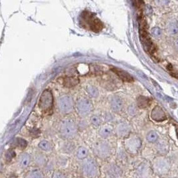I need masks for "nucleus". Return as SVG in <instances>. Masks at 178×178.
Listing matches in <instances>:
<instances>
[{
	"instance_id": "nucleus-1",
	"label": "nucleus",
	"mask_w": 178,
	"mask_h": 178,
	"mask_svg": "<svg viewBox=\"0 0 178 178\" xmlns=\"http://www.w3.org/2000/svg\"><path fill=\"white\" fill-rule=\"evenodd\" d=\"M80 24L85 28L93 32H99L103 29V25L95 15L88 11L83 12L80 15Z\"/></svg>"
},
{
	"instance_id": "nucleus-2",
	"label": "nucleus",
	"mask_w": 178,
	"mask_h": 178,
	"mask_svg": "<svg viewBox=\"0 0 178 178\" xmlns=\"http://www.w3.org/2000/svg\"><path fill=\"white\" fill-rule=\"evenodd\" d=\"M77 131L76 125L71 119H64L60 123V134L63 138H74L77 134Z\"/></svg>"
},
{
	"instance_id": "nucleus-3",
	"label": "nucleus",
	"mask_w": 178,
	"mask_h": 178,
	"mask_svg": "<svg viewBox=\"0 0 178 178\" xmlns=\"http://www.w3.org/2000/svg\"><path fill=\"white\" fill-rule=\"evenodd\" d=\"M94 154L99 158L106 160L112 155V147L107 141H102L97 142L94 146Z\"/></svg>"
},
{
	"instance_id": "nucleus-4",
	"label": "nucleus",
	"mask_w": 178,
	"mask_h": 178,
	"mask_svg": "<svg viewBox=\"0 0 178 178\" xmlns=\"http://www.w3.org/2000/svg\"><path fill=\"white\" fill-rule=\"evenodd\" d=\"M76 109L77 113L81 116H87L93 109V106L91 100L87 98H80L76 103Z\"/></svg>"
},
{
	"instance_id": "nucleus-5",
	"label": "nucleus",
	"mask_w": 178,
	"mask_h": 178,
	"mask_svg": "<svg viewBox=\"0 0 178 178\" xmlns=\"http://www.w3.org/2000/svg\"><path fill=\"white\" fill-rule=\"evenodd\" d=\"M54 97L49 90H45L41 93L38 102L39 108L44 112H48L53 107Z\"/></svg>"
},
{
	"instance_id": "nucleus-6",
	"label": "nucleus",
	"mask_w": 178,
	"mask_h": 178,
	"mask_svg": "<svg viewBox=\"0 0 178 178\" xmlns=\"http://www.w3.org/2000/svg\"><path fill=\"white\" fill-rule=\"evenodd\" d=\"M57 106L59 110L64 114L71 113L74 109V100L73 98L68 95L63 96L60 97L57 102Z\"/></svg>"
},
{
	"instance_id": "nucleus-7",
	"label": "nucleus",
	"mask_w": 178,
	"mask_h": 178,
	"mask_svg": "<svg viewBox=\"0 0 178 178\" xmlns=\"http://www.w3.org/2000/svg\"><path fill=\"white\" fill-rule=\"evenodd\" d=\"M82 171L85 176L95 177L99 175V168L96 161L92 159L87 160L82 166Z\"/></svg>"
},
{
	"instance_id": "nucleus-8",
	"label": "nucleus",
	"mask_w": 178,
	"mask_h": 178,
	"mask_svg": "<svg viewBox=\"0 0 178 178\" xmlns=\"http://www.w3.org/2000/svg\"><path fill=\"white\" fill-rule=\"evenodd\" d=\"M141 140L136 136H131L125 139L124 145L126 150L130 154H135L141 147Z\"/></svg>"
},
{
	"instance_id": "nucleus-9",
	"label": "nucleus",
	"mask_w": 178,
	"mask_h": 178,
	"mask_svg": "<svg viewBox=\"0 0 178 178\" xmlns=\"http://www.w3.org/2000/svg\"><path fill=\"white\" fill-rule=\"evenodd\" d=\"M115 132H116L117 136L119 138L126 137L130 132V127L126 123H120L116 126Z\"/></svg>"
},
{
	"instance_id": "nucleus-10",
	"label": "nucleus",
	"mask_w": 178,
	"mask_h": 178,
	"mask_svg": "<svg viewBox=\"0 0 178 178\" xmlns=\"http://www.w3.org/2000/svg\"><path fill=\"white\" fill-rule=\"evenodd\" d=\"M122 170L120 167L115 164H112L107 165L106 167V174L110 177H118L121 176Z\"/></svg>"
},
{
	"instance_id": "nucleus-11",
	"label": "nucleus",
	"mask_w": 178,
	"mask_h": 178,
	"mask_svg": "<svg viewBox=\"0 0 178 178\" xmlns=\"http://www.w3.org/2000/svg\"><path fill=\"white\" fill-rule=\"evenodd\" d=\"M110 106L113 112H119L122 109L123 107V103L121 97L117 96H114L111 98Z\"/></svg>"
},
{
	"instance_id": "nucleus-12",
	"label": "nucleus",
	"mask_w": 178,
	"mask_h": 178,
	"mask_svg": "<svg viewBox=\"0 0 178 178\" xmlns=\"http://www.w3.org/2000/svg\"><path fill=\"white\" fill-rule=\"evenodd\" d=\"M112 71L113 73H115V74H116L123 81L132 82L134 81V79L132 77V76H130L126 71H125L120 69H118V68H116V67L112 68Z\"/></svg>"
},
{
	"instance_id": "nucleus-13",
	"label": "nucleus",
	"mask_w": 178,
	"mask_h": 178,
	"mask_svg": "<svg viewBox=\"0 0 178 178\" xmlns=\"http://www.w3.org/2000/svg\"><path fill=\"white\" fill-rule=\"evenodd\" d=\"M166 30L170 35L178 34V21L175 19H170L166 25Z\"/></svg>"
},
{
	"instance_id": "nucleus-14",
	"label": "nucleus",
	"mask_w": 178,
	"mask_h": 178,
	"mask_svg": "<svg viewBox=\"0 0 178 178\" xmlns=\"http://www.w3.org/2000/svg\"><path fill=\"white\" fill-rule=\"evenodd\" d=\"M151 117L155 121H162L165 119V113L160 107H155L153 109Z\"/></svg>"
},
{
	"instance_id": "nucleus-15",
	"label": "nucleus",
	"mask_w": 178,
	"mask_h": 178,
	"mask_svg": "<svg viewBox=\"0 0 178 178\" xmlns=\"http://www.w3.org/2000/svg\"><path fill=\"white\" fill-rule=\"evenodd\" d=\"M113 127L110 125H104L99 131V134L102 138L106 139L110 136L113 132Z\"/></svg>"
},
{
	"instance_id": "nucleus-16",
	"label": "nucleus",
	"mask_w": 178,
	"mask_h": 178,
	"mask_svg": "<svg viewBox=\"0 0 178 178\" xmlns=\"http://www.w3.org/2000/svg\"><path fill=\"white\" fill-rule=\"evenodd\" d=\"M30 160V155L27 153H24L19 155V164L22 168H26V167H28L29 165Z\"/></svg>"
},
{
	"instance_id": "nucleus-17",
	"label": "nucleus",
	"mask_w": 178,
	"mask_h": 178,
	"mask_svg": "<svg viewBox=\"0 0 178 178\" xmlns=\"http://www.w3.org/2000/svg\"><path fill=\"white\" fill-rule=\"evenodd\" d=\"M79 83V80L74 76L65 77L64 80V85L66 87H72L76 86Z\"/></svg>"
},
{
	"instance_id": "nucleus-18",
	"label": "nucleus",
	"mask_w": 178,
	"mask_h": 178,
	"mask_svg": "<svg viewBox=\"0 0 178 178\" xmlns=\"http://www.w3.org/2000/svg\"><path fill=\"white\" fill-rule=\"evenodd\" d=\"M137 102H138V107L141 109H144L149 106V104L151 103V99L148 97L140 96L138 98Z\"/></svg>"
},
{
	"instance_id": "nucleus-19",
	"label": "nucleus",
	"mask_w": 178,
	"mask_h": 178,
	"mask_svg": "<svg viewBox=\"0 0 178 178\" xmlns=\"http://www.w3.org/2000/svg\"><path fill=\"white\" fill-rule=\"evenodd\" d=\"M86 91L88 93L89 95L93 98H96L99 96V90H98V89L95 86H87L86 87Z\"/></svg>"
},
{
	"instance_id": "nucleus-20",
	"label": "nucleus",
	"mask_w": 178,
	"mask_h": 178,
	"mask_svg": "<svg viewBox=\"0 0 178 178\" xmlns=\"http://www.w3.org/2000/svg\"><path fill=\"white\" fill-rule=\"evenodd\" d=\"M87 155H88V150L84 147L80 148L77 149L76 153L77 158L80 160H83L86 158Z\"/></svg>"
},
{
	"instance_id": "nucleus-21",
	"label": "nucleus",
	"mask_w": 178,
	"mask_h": 178,
	"mask_svg": "<svg viewBox=\"0 0 178 178\" xmlns=\"http://www.w3.org/2000/svg\"><path fill=\"white\" fill-rule=\"evenodd\" d=\"M38 146L41 150L45 151H50L51 150V145L49 141L47 140L41 141Z\"/></svg>"
},
{
	"instance_id": "nucleus-22",
	"label": "nucleus",
	"mask_w": 178,
	"mask_h": 178,
	"mask_svg": "<svg viewBox=\"0 0 178 178\" xmlns=\"http://www.w3.org/2000/svg\"><path fill=\"white\" fill-rule=\"evenodd\" d=\"M42 177H43L42 174H41V172L38 169H34L32 170H31L28 175V177L30 178H40Z\"/></svg>"
},
{
	"instance_id": "nucleus-23",
	"label": "nucleus",
	"mask_w": 178,
	"mask_h": 178,
	"mask_svg": "<svg viewBox=\"0 0 178 178\" xmlns=\"http://www.w3.org/2000/svg\"><path fill=\"white\" fill-rule=\"evenodd\" d=\"M157 139H158V134H157L154 131H151L147 135V140L149 142L154 143L155 141H156Z\"/></svg>"
},
{
	"instance_id": "nucleus-24",
	"label": "nucleus",
	"mask_w": 178,
	"mask_h": 178,
	"mask_svg": "<svg viewBox=\"0 0 178 178\" xmlns=\"http://www.w3.org/2000/svg\"><path fill=\"white\" fill-rule=\"evenodd\" d=\"M35 160L36 164H38L39 165H44L46 161L45 157L41 154H38V155H36L35 158Z\"/></svg>"
},
{
	"instance_id": "nucleus-25",
	"label": "nucleus",
	"mask_w": 178,
	"mask_h": 178,
	"mask_svg": "<svg viewBox=\"0 0 178 178\" xmlns=\"http://www.w3.org/2000/svg\"><path fill=\"white\" fill-rule=\"evenodd\" d=\"M91 122L92 124L95 126L97 127L101 124V119L97 116H93L91 118Z\"/></svg>"
},
{
	"instance_id": "nucleus-26",
	"label": "nucleus",
	"mask_w": 178,
	"mask_h": 178,
	"mask_svg": "<svg viewBox=\"0 0 178 178\" xmlns=\"http://www.w3.org/2000/svg\"><path fill=\"white\" fill-rule=\"evenodd\" d=\"M14 157H15V151H13V150H9L6 153V159L8 161H10L14 158Z\"/></svg>"
},
{
	"instance_id": "nucleus-27",
	"label": "nucleus",
	"mask_w": 178,
	"mask_h": 178,
	"mask_svg": "<svg viewBox=\"0 0 178 178\" xmlns=\"http://www.w3.org/2000/svg\"><path fill=\"white\" fill-rule=\"evenodd\" d=\"M17 142H18V145L19 147H20L21 148H26V146L28 145V143L26 142V141L24 140V139L22 138H18L17 139Z\"/></svg>"
},
{
	"instance_id": "nucleus-28",
	"label": "nucleus",
	"mask_w": 178,
	"mask_h": 178,
	"mask_svg": "<svg viewBox=\"0 0 178 178\" xmlns=\"http://www.w3.org/2000/svg\"><path fill=\"white\" fill-rule=\"evenodd\" d=\"M152 34L155 36V37H160L162 34L161 30L159 28H155L152 29Z\"/></svg>"
},
{
	"instance_id": "nucleus-29",
	"label": "nucleus",
	"mask_w": 178,
	"mask_h": 178,
	"mask_svg": "<svg viewBox=\"0 0 178 178\" xmlns=\"http://www.w3.org/2000/svg\"><path fill=\"white\" fill-rule=\"evenodd\" d=\"M171 0H155V2H157L159 6H167L170 2Z\"/></svg>"
},
{
	"instance_id": "nucleus-30",
	"label": "nucleus",
	"mask_w": 178,
	"mask_h": 178,
	"mask_svg": "<svg viewBox=\"0 0 178 178\" xmlns=\"http://www.w3.org/2000/svg\"><path fill=\"white\" fill-rule=\"evenodd\" d=\"M175 49L177 50V51H178V38L175 41Z\"/></svg>"
},
{
	"instance_id": "nucleus-31",
	"label": "nucleus",
	"mask_w": 178,
	"mask_h": 178,
	"mask_svg": "<svg viewBox=\"0 0 178 178\" xmlns=\"http://www.w3.org/2000/svg\"><path fill=\"white\" fill-rule=\"evenodd\" d=\"M54 177H64V175H62L61 173H60L59 174H57L56 175H54Z\"/></svg>"
}]
</instances>
